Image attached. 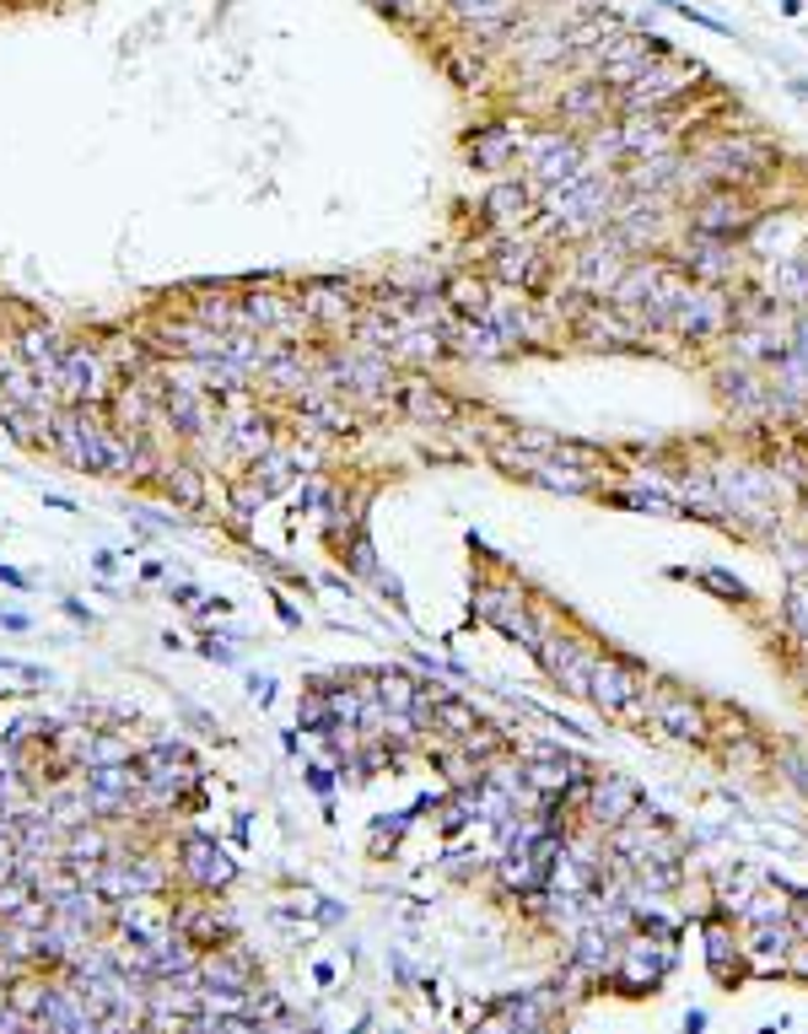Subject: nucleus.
<instances>
[{
	"instance_id": "nucleus-12",
	"label": "nucleus",
	"mask_w": 808,
	"mask_h": 1034,
	"mask_svg": "<svg viewBox=\"0 0 808 1034\" xmlns=\"http://www.w3.org/2000/svg\"><path fill=\"white\" fill-rule=\"evenodd\" d=\"M630 689H636V669H626V663H615V658H599V669H593V685H588V695L604 706V711H615V706H626Z\"/></svg>"
},
{
	"instance_id": "nucleus-40",
	"label": "nucleus",
	"mask_w": 808,
	"mask_h": 1034,
	"mask_svg": "<svg viewBox=\"0 0 808 1034\" xmlns=\"http://www.w3.org/2000/svg\"><path fill=\"white\" fill-rule=\"evenodd\" d=\"M205 658H210V663H238V658H232V647H227V641H216V636L205 641Z\"/></svg>"
},
{
	"instance_id": "nucleus-10",
	"label": "nucleus",
	"mask_w": 808,
	"mask_h": 1034,
	"mask_svg": "<svg viewBox=\"0 0 808 1034\" xmlns=\"http://www.w3.org/2000/svg\"><path fill=\"white\" fill-rule=\"evenodd\" d=\"M260 377H265L269 388H280V394H313V361L297 345H280Z\"/></svg>"
},
{
	"instance_id": "nucleus-45",
	"label": "nucleus",
	"mask_w": 808,
	"mask_h": 1034,
	"mask_svg": "<svg viewBox=\"0 0 808 1034\" xmlns=\"http://www.w3.org/2000/svg\"><path fill=\"white\" fill-rule=\"evenodd\" d=\"M307 786H313V792H329V771H307Z\"/></svg>"
},
{
	"instance_id": "nucleus-43",
	"label": "nucleus",
	"mask_w": 808,
	"mask_h": 1034,
	"mask_svg": "<svg viewBox=\"0 0 808 1034\" xmlns=\"http://www.w3.org/2000/svg\"><path fill=\"white\" fill-rule=\"evenodd\" d=\"M92 566H97V572H102V577H108V572H113V566H119V561H113V555H108V550H97V555H92Z\"/></svg>"
},
{
	"instance_id": "nucleus-32",
	"label": "nucleus",
	"mask_w": 808,
	"mask_h": 1034,
	"mask_svg": "<svg viewBox=\"0 0 808 1034\" xmlns=\"http://www.w3.org/2000/svg\"><path fill=\"white\" fill-rule=\"evenodd\" d=\"M496 269H502L507 280H529V275H534V254H529V249H502Z\"/></svg>"
},
{
	"instance_id": "nucleus-29",
	"label": "nucleus",
	"mask_w": 808,
	"mask_h": 1034,
	"mask_svg": "<svg viewBox=\"0 0 808 1034\" xmlns=\"http://www.w3.org/2000/svg\"><path fill=\"white\" fill-rule=\"evenodd\" d=\"M663 728H674L679 738H701V711L685 706V700H668L663 706Z\"/></svg>"
},
{
	"instance_id": "nucleus-17",
	"label": "nucleus",
	"mask_w": 808,
	"mask_h": 1034,
	"mask_svg": "<svg viewBox=\"0 0 808 1034\" xmlns=\"http://www.w3.org/2000/svg\"><path fill=\"white\" fill-rule=\"evenodd\" d=\"M5 1002H11V1008H16V1013H22L27 1024H33V1019L44 1013V1002H49V981H33V975H16V981L5 986Z\"/></svg>"
},
{
	"instance_id": "nucleus-28",
	"label": "nucleus",
	"mask_w": 808,
	"mask_h": 1034,
	"mask_svg": "<svg viewBox=\"0 0 808 1034\" xmlns=\"http://www.w3.org/2000/svg\"><path fill=\"white\" fill-rule=\"evenodd\" d=\"M448 297H453V308H458V313H474V318H485V313H491V302H485V286H480V280H453Z\"/></svg>"
},
{
	"instance_id": "nucleus-7",
	"label": "nucleus",
	"mask_w": 808,
	"mask_h": 1034,
	"mask_svg": "<svg viewBox=\"0 0 808 1034\" xmlns=\"http://www.w3.org/2000/svg\"><path fill=\"white\" fill-rule=\"evenodd\" d=\"M173 933L189 938L194 948H221L238 938V916L227 905H183L179 916H173Z\"/></svg>"
},
{
	"instance_id": "nucleus-6",
	"label": "nucleus",
	"mask_w": 808,
	"mask_h": 1034,
	"mask_svg": "<svg viewBox=\"0 0 808 1034\" xmlns=\"http://www.w3.org/2000/svg\"><path fill=\"white\" fill-rule=\"evenodd\" d=\"M577 172H582V146L571 135L550 130V135L529 141V178L534 183H571Z\"/></svg>"
},
{
	"instance_id": "nucleus-42",
	"label": "nucleus",
	"mask_w": 808,
	"mask_h": 1034,
	"mask_svg": "<svg viewBox=\"0 0 808 1034\" xmlns=\"http://www.w3.org/2000/svg\"><path fill=\"white\" fill-rule=\"evenodd\" d=\"M254 700H260V706H269V700H275V680H269V674H265V680H254Z\"/></svg>"
},
{
	"instance_id": "nucleus-19",
	"label": "nucleus",
	"mask_w": 808,
	"mask_h": 1034,
	"mask_svg": "<svg viewBox=\"0 0 808 1034\" xmlns=\"http://www.w3.org/2000/svg\"><path fill=\"white\" fill-rule=\"evenodd\" d=\"M291 469H297V464H291V453H275V447H269V453H260V458H254V474H249V480H260V491H265V496H275V491H286V485H291Z\"/></svg>"
},
{
	"instance_id": "nucleus-4",
	"label": "nucleus",
	"mask_w": 808,
	"mask_h": 1034,
	"mask_svg": "<svg viewBox=\"0 0 808 1034\" xmlns=\"http://www.w3.org/2000/svg\"><path fill=\"white\" fill-rule=\"evenodd\" d=\"M179 873L194 889H227L238 878V862L227 857L210 835H183L179 841Z\"/></svg>"
},
{
	"instance_id": "nucleus-34",
	"label": "nucleus",
	"mask_w": 808,
	"mask_h": 1034,
	"mask_svg": "<svg viewBox=\"0 0 808 1034\" xmlns=\"http://www.w3.org/2000/svg\"><path fill=\"white\" fill-rule=\"evenodd\" d=\"M539 480L555 485V491H588V480H582L577 469H544V464H539Z\"/></svg>"
},
{
	"instance_id": "nucleus-11",
	"label": "nucleus",
	"mask_w": 808,
	"mask_h": 1034,
	"mask_svg": "<svg viewBox=\"0 0 808 1034\" xmlns=\"http://www.w3.org/2000/svg\"><path fill=\"white\" fill-rule=\"evenodd\" d=\"M162 340H168V350H179V356H189V361H221V345H227V335H216V329H205V324H162Z\"/></svg>"
},
{
	"instance_id": "nucleus-3",
	"label": "nucleus",
	"mask_w": 808,
	"mask_h": 1034,
	"mask_svg": "<svg viewBox=\"0 0 808 1034\" xmlns=\"http://www.w3.org/2000/svg\"><path fill=\"white\" fill-rule=\"evenodd\" d=\"M55 394H60L65 405L92 410V405L102 399V356L87 350V345H65V356H60V377H55Z\"/></svg>"
},
{
	"instance_id": "nucleus-8",
	"label": "nucleus",
	"mask_w": 808,
	"mask_h": 1034,
	"mask_svg": "<svg viewBox=\"0 0 808 1034\" xmlns=\"http://www.w3.org/2000/svg\"><path fill=\"white\" fill-rule=\"evenodd\" d=\"M690 76H696V71H685V65H663V60H658V65H652V71H647L641 82H630L626 92H620V103H626L630 113H641V108L652 113L658 103L679 97V92L690 86Z\"/></svg>"
},
{
	"instance_id": "nucleus-20",
	"label": "nucleus",
	"mask_w": 808,
	"mask_h": 1034,
	"mask_svg": "<svg viewBox=\"0 0 808 1034\" xmlns=\"http://www.w3.org/2000/svg\"><path fill=\"white\" fill-rule=\"evenodd\" d=\"M485 211H491L496 221H523V216H529V189H523V183H496V189L485 194Z\"/></svg>"
},
{
	"instance_id": "nucleus-30",
	"label": "nucleus",
	"mask_w": 808,
	"mask_h": 1034,
	"mask_svg": "<svg viewBox=\"0 0 808 1034\" xmlns=\"http://www.w3.org/2000/svg\"><path fill=\"white\" fill-rule=\"evenodd\" d=\"M458 340H463V356H502V335L491 324H469L458 329Z\"/></svg>"
},
{
	"instance_id": "nucleus-27",
	"label": "nucleus",
	"mask_w": 808,
	"mask_h": 1034,
	"mask_svg": "<svg viewBox=\"0 0 808 1034\" xmlns=\"http://www.w3.org/2000/svg\"><path fill=\"white\" fill-rule=\"evenodd\" d=\"M448 11L458 22H474V16H518V0H448Z\"/></svg>"
},
{
	"instance_id": "nucleus-13",
	"label": "nucleus",
	"mask_w": 808,
	"mask_h": 1034,
	"mask_svg": "<svg viewBox=\"0 0 808 1034\" xmlns=\"http://www.w3.org/2000/svg\"><path fill=\"white\" fill-rule=\"evenodd\" d=\"M302 313H307V318L346 324V313H351V291H346L340 280H313V286L302 291Z\"/></svg>"
},
{
	"instance_id": "nucleus-23",
	"label": "nucleus",
	"mask_w": 808,
	"mask_h": 1034,
	"mask_svg": "<svg viewBox=\"0 0 808 1034\" xmlns=\"http://www.w3.org/2000/svg\"><path fill=\"white\" fill-rule=\"evenodd\" d=\"M518 146H523V130H491V135L474 146V163H480V168H502Z\"/></svg>"
},
{
	"instance_id": "nucleus-22",
	"label": "nucleus",
	"mask_w": 808,
	"mask_h": 1034,
	"mask_svg": "<svg viewBox=\"0 0 808 1034\" xmlns=\"http://www.w3.org/2000/svg\"><path fill=\"white\" fill-rule=\"evenodd\" d=\"M432 728H448V733H458V738H469V733L480 728V717H474V706H463V700L443 695V700H432Z\"/></svg>"
},
{
	"instance_id": "nucleus-36",
	"label": "nucleus",
	"mask_w": 808,
	"mask_h": 1034,
	"mask_svg": "<svg viewBox=\"0 0 808 1034\" xmlns=\"http://www.w3.org/2000/svg\"><path fill=\"white\" fill-rule=\"evenodd\" d=\"M474 1034H518V1024H512V1013H507V1008H496L491 1019H480V1024H474Z\"/></svg>"
},
{
	"instance_id": "nucleus-15",
	"label": "nucleus",
	"mask_w": 808,
	"mask_h": 1034,
	"mask_svg": "<svg viewBox=\"0 0 808 1034\" xmlns=\"http://www.w3.org/2000/svg\"><path fill=\"white\" fill-rule=\"evenodd\" d=\"M124 760H135L124 733H87V738H82V766H87V771H97V766H124Z\"/></svg>"
},
{
	"instance_id": "nucleus-16",
	"label": "nucleus",
	"mask_w": 808,
	"mask_h": 1034,
	"mask_svg": "<svg viewBox=\"0 0 808 1034\" xmlns=\"http://www.w3.org/2000/svg\"><path fill=\"white\" fill-rule=\"evenodd\" d=\"M405 410H410L415 421H426V426H448L453 421V405L437 388H426V383H410V388H405Z\"/></svg>"
},
{
	"instance_id": "nucleus-21",
	"label": "nucleus",
	"mask_w": 808,
	"mask_h": 1034,
	"mask_svg": "<svg viewBox=\"0 0 808 1034\" xmlns=\"http://www.w3.org/2000/svg\"><path fill=\"white\" fill-rule=\"evenodd\" d=\"M194 324H205L216 335H238V302L232 297H200L194 302Z\"/></svg>"
},
{
	"instance_id": "nucleus-38",
	"label": "nucleus",
	"mask_w": 808,
	"mask_h": 1034,
	"mask_svg": "<svg viewBox=\"0 0 808 1034\" xmlns=\"http://www.w3.org/2000/svg\"><path fill=\"white\" fill-rule=\"evenodd\" d=\"M351 566H357L361 577H377V561H372V544H366V539H351Z\"/></svg>"
},
{
	"instance_id": "nucleus-18",
	"label": "nucleus",
	"mask_w": 808,
	"mask_h": 1034,
	"mask_svg": "<svg viewBox=\"0 0 808 1034\" xmlns=\"http://www.w3.org/2000/svg\"><path fill=\"white\" fill-rule=\"evenodd\" d=\"M593 808H599L604 825H620V819H630V808H636V792H630L626 781H599Z\"/></svg>"
},
{
	"instance_id": "nucleus-44",
	"label": "nucleus",
	"mask_w": 808,
	"mask_h": 1034,
	"mask_svg": "<svg viewBox=\"0 0 808 1034\" xmlns=\"http://www.w3.org/2000/svg\"><path fill=\"white\" fill-rule=\"evenodd\" d=\"M173 599H179V603H194V599H200V588H194V582H179V588H173Z\"/></svg>"
},
{
	"instance_id": "nucleus-1",
	"label": "nucleus",
	"mask_w": 808,
	"mask_h": 1034,
	"mask_svg": "<svg viewBox=\"0 0 808 1034\" xmlns=\"http://www.w3.org/2000/svg\"><path fill=\"white\" fill-rule=\"evenodd\" d=\"M49 447H55L71 469L102 474V421H97L92 410H82V405L55 410V421H49Z\"/></svg>"
},
{
	"instance_id": "nucleus-2",
	"label": "nucleus",
	"mask_w": 808,
	"mask_h": 1034,
	"mask_svg": "<svg viewBox=\"0 0 808 1034\" xmlns=\"http://www.w3.org/2000/svg\"><path fill=\"white\" fill-rule=\"evenodd\" d=\"M604 211H610V178H599V172H577L571 183H560L550 194V216L560 232H588L604 221Z\"/></svg>"
},
{
	"instance_id": "nucleus-41",
	"label": "nucleus",
	"mask_w": 808,
	"mask_h": 1034,
	"mask_svg": "<svg viewBox=\"0 0 808 1034\" xmlns=\"http://www.w3.org/2000/svg\"><path fill=\"white\" fill-rule=\"evenodd\" d=\"M0 775H22V760H16L11 744H0Z\"/></svg>"
},
{
	"instance_id": "nucleus-5",
	"label": "nucleus",
	"mask_w": 808,
	"mask_h": 1034,
	"mask_svg": "<svg viewBox=\"0 0 808 1034\" xmlns=\"http://www.w3.org/2000/svg\"><path fill=\"white\" fill-rule=\"evenodd\" d=\"M113 927H119L130 943L157 948L173 938V911L157 905L152 894H135V900H119V905H113Z\"/></svg>"
},
{
	"instance_id": "nucleus-24",
	"label": "nucleus",
	"mask_w": 808,
	"mask_h": 1034,
	"mask_svg": "<svg viewBox=\"0 0 808 1034\" xmlns=\"http://www.w3.org/2000/svg\"><path fill=\"white\" fill-rule=\"evenodd\" d=\"M604 113V86H571L560 92V119H593Z\"/></svg>"
},
{
	"instance_id": "nucleus-14",
	"label": "nucleus",
	"mask_w": 808,
	"mask_h": 1034,
	"mask_svg": "<svg viewBox=\"0 0 808 1034\" xmlns=\"http://www.w3.org/2000/svg\"><path fill=\"white\" fill-rule=\"evenodd\" d=\"M696 227H701V232H712V238H722V232H744V227H749V216H744V205H738L733 194H717V200H707V205H701Z\"/></svg>"
},
{
	"instance_id": "nucleus-35",
	"label": "nucleus",
	"mask_w": 808,
	"mask_h": 1034,
	"mask_svg": "<svg viewBox=\"0 0 808 1034\" xmlns=\"http://www.w3.org/2000/svg\"><path fill=\"white\" fill-rule=\"evenodd\" d=\"M0 674H16V680H27V685H49V669H38V663H11V658H0Z\"/></svg>"
},
{
	"instance_id": "nucleus-31",
	"label": "nucleus",
	"mask_w": 808,
	"mask_h": 1034,
	"mask_svg": "<svg viewBox=\"0 0 808 1034\" xmlns=\"http://www.w3.org/2000/svg\"><path fill=\"white\" fill-rule=\"evenodd\" d=\"M372 5H377L383 16H394V22H426V16L437 11L432 0H372Z\"/></svg>"
},
{
	"instance_id": "nucleus-9",
	"label": "nucleus",
	"mask_w": 808,
	"mask_h": 1034,
	"mask_svg": "<svg viewBox=\"0 0 808 1034\" xmlns=\"http://www.w3.org/2000/svg\"><path fill=\"white\" fill-rule=\"evenodd\" d=\"M60 356H65V345H60V335L55 329H22V366L55 394V377H60ZM60 399V394H55Z\"/></svg>"
},
{
	"instance_id": "nucleus-39",
	"label": "nucleus",
	"mask_w": 808,
	"mask_h": 1034,
	"mask_svg": "<svg viewBox=\"0 0 808 1034\" xmlns=\"http://www.w3.org/2000/svg\"><path fill=\"white\" fill-rule=\"evenodd\" d=\"M534 786H544V792H550V786H566V775L555 771V766H534Z\"/></svg>"
},
{
	"instance_id": "nucleus-25",
	"label": "nucleus",
	"mask_w": 808,
	"mask_h": 1034,
	"mask_svg": "<svg viewBox=\"0 0 808 1034\" xmlns=\"http://www.w3.org/2000/svg\"><path fill=\"white\" fill-rule=\"evenodd\" d=\"M168 496L183 502V507H200V502H205V480H200V469H189V464L168 469Z\"/></svg>"
},
{
	"instance_id": "nucleus-33",
	"label": "nucleus",
	"mask_w": 808,
	"mask_h": 1034,
	"mask_svg": "<svg viewBox=\"0 0 808 1034\" xmlns=\"http://www.w3.org/2000/svg\"><path fill=\"white\" fill-rule=\"evenodd\" d=\"M265 502H269V496L260 491V480H243V485L232 491V513H238V517H249L254 507H265Z\"/></svg>"
},
{
	"instance_id": "nucleus-37",
	"label": "nucleus",
	"mask_w": 808,
	"mask_h": 1034,
	"mask_svg": "<svg viewBox=\"0 0 808 1034\" xmlns=\"http://www.w3.org/2000/svg\"><path fill=\"white\" fill-rule=\"evenodd\" d=\"M113 361H119L124 372H135V366H146V350H141V340H119V350H113Z\"/></svg>"
},
{
	"instance_id": "nucleus-26",
	"label": "nucleus",
	"mask_w": 808,
	"mask_h": 1034,
	"mask_svg": "<svg viewBox=\"0 0 808 1034\" xmlns=\"http://www.w3.org/2000/svg\"><path fill=\"white\" fill-rule=\"evenodd\" d=\"M372 685H377L372 695H377L388 711H410V706H415V685H410L405 674H377Z\"/></svg>"
}]
</instances>
